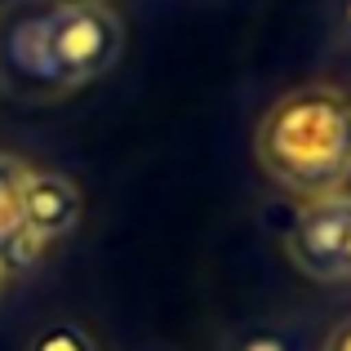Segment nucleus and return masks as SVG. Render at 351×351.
<instances>
[{
  "label": "nucleus",
  "mask_w": 351,
  "mask_h": 351,
  "mask_svg": "<svg viewBox=\"0 0 351 351\" xmlns=\"http://www.w3.org/2000/svg\"><path fill=\"white\" fill-rule=\"evenodd\" d=\"M320 351H351V316H343L334 329H329V338L320 343Z\"/></svg>",
  "instance_id": "1a4fd4ad"
},
{
  "label": "nucleus",
  "mask_w": 351,
  "mask_h": 351,
  "mask_svg": "<svg viewBox=\"0 0 351 351\" xmlns=\"http://www.w3.org/2000/svg\"><path fill=\"white\" fill-rule=\"evenodd\" d=\"M58 0H0V94L45 107L67 98L45 58V23Z\"/></svg>",
  "instance_id": "7ed1b4c3"
},
{
  "label": "nucleus",
  "mask_w": 351,
  "mask_h": 351,
  "mask_svg": "<svg viewBox=\"0 0 351 351\" xmlns=\"http://www.w3.org/2000/svg\"><path fill=\"white\" fill-rule=\"evenodd\" d=\"M347 218H351V191L329 200H307L298 205L289 232H285V254L307 280L316 285H343L347 280Z\"/></svg>",
  "instance_id": "20e7f679"
},
{
  "label": "nucleus",
  "mask_w": 351,
  "mask_h": 351,
  "mask_svg": "<svg viewBox=\"0 0 351 351\" xmlns=\"http://www.w3.org/2000/svg\"><path fill=\"white\" fill-rule=\"evenodd\" d=\"M343 254H347V280H351V218H347V240H343Z\"/></svg>",
  "instance_id": "9b49d317"
},
{
  "label": "nucleus",
  "mask_w": 351,
  "mask_h": 351,
  "mask_svg": "<svg viewBox=\"0 0 351 351\" xmlns=\"http://www.w3.org/2000/svg\"><path fill=\"white\" fill-rule=\"evenodd\" d=\"M254 160L267 182L293 200H329L351 187V94L338 85H298L280 94L254 129Z\"/></svg>",
  "instance_id": "f257e3e1"
},
{
  "label": "nucleus",
  "mask_w": 351,
  "mask_h": 351,
  "mask_svg": "<svg viewBox=\"0 0 351 351\" xmlns=\"http://www.w3.org/2000/svg\"><path fill=\"white\" fill-rule=\"evenodd\" d=\"M9 280H14V276H9L5 267H0V302H5V293H9Z\"/></svg>",
  "instance_id": "f8f14e48"
},
{
  "label": "nucleus",
  "mask_w": 351,
  "mask_h": 351,
  "mask_svg": "<svg viewBox=\"0 0 351 351\" xmlns=\"http://www.w3.org/2000/svg\"><path fill=\"white\" fill-rule=\"evenodd\" d=\"M80 214H85V196H80L76 182L58 169H36L32 165V173L23 182V227L27 232L49 249L53 240L76 232Z\"/></svg>",
  "instance_id": "39448f33"
},
{
  "label": "nucleus",
  "mask_w": 351,
  "mask_h": 351,
  "mask_svg": "<svg viewBox=\"0 0 351 351\" xmlns=\"http://www.w3.org/2000/svg\"><path fill=\"white\" fill-rule=\"evenodd\" d=\"M232 351H302V347L280 325H249L232 338Z\"/></svg>",
  "instance_id": "6e6552de"
},
{
  "label": "nucleus",
  "mask_w": 351,
  "mask_h": 351,
  "mask_svg": "<svg viewBox=\"0 0 351 351\" xmlns=\"http://www.w3.org/2000/svg\"><path fill=\"white\" fill-rule=\"evenodd\" d=\"M125 23L103 0H58L45 23V58L62 94L94 85L120 62Z\"/></svg>",
  "instance_id": "f03ea898"
},
{
  "label": "nucleus",
  "mask_w": 351,
  "mask_h": 351,
  "mask_svg": "<svg viewBox=\"0 0 351 351\" xmlns=\"http://www.w3.org/2000/svg\"><path fill=\"white\" fill-rule=\"evenodd\" d=\"M27 351H98V343L76 320H53V325H40L27 338Z\"/></svg>",
  "instance_id": "0eeeda50"
},
{
  "label": "nucleus",
  "mask_w": 351,
  "mask_h": 351,
  "mask_svg": "<svg viewBox=\"0 0 351 351\" xmlns=\"http://www.w3.org/2000/svg\"><path fill=\"white\" fill-rule=\"evenodd\" d=\"M103 5H107V0H103Z\"/></svg>",
  "instance_id": "ddd939ff"
},
{
  "label": "nucleus",
  "mask_w": 351,
  "mask_h": 351,
  "mask_svg": "<svg viewBox=\"0 0 351 351\" xmlns=\"http://www.w3.org/2000/svg\"><path fill=\"white\" fill-rule=\"evenodd\" d=\"M32 165L14 152H0V267L9 276L32 271L45 258V245L23 227V182Z\"/></svg>",
  "instance_id": "423d86ee"
},
{
  "label": "nucleus",
  "mask_w": 351,
  "mask_h": 351,
  "mask_svg": "<svg viewBox=\"0 0 351 351\" xmlns=\"http://www.w3.org/2000/svg\"><path fill=\"white\" fill-rule=\"evenodd\" d=\"M338 36H343V45L351 49V0H338Z\"/></svg>",
  "instance_id": "9d476101"
}]
</instances>
